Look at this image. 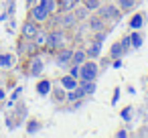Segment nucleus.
<instances>
[{
  "instance_id": "obj_1",
  "label": "nucleus",
  "mask_w": 148,
  "mask_h": 138,
  "mask_svg": "<svg viewBox=\"0 0 148 138\" xmlns=\"http://www.w3.org/2000/svg\"><path fill=\"white\" fill-rule=\"evenodd\" d=\"M63 43H65V37H63L61 31H53V33L47 35V47L49 49H61Z\"/></svg>"
},
{
  "instance_id": "obj_2",
  "label": "nucleus",
  "mask_w": 148,
  "mask_h": 138,
  "mask_svg": "<svg viewBox=\"0 0 148 138\" xmlns=\"http://www.w3.org/2000/svg\"><path fill=\"white\" fill-rule=\"evenodd\" d=\"M79 75L83 81H93L95 75H97V65L95 63H83L81 69H79Z\"/></svg>"
},
{
  "instance_id": "obj_3",
  "label": "nucleus",
  "mask_w": 148,
  "mask_h": 138,
  "mask_svg": "<svg viewBox=\"0 0 148 138\" xmlns=\"http://www.w3.org/2000/svg\"><path fill=\"white\" fill-rule=\"evenodd\" d=\"M37 33H39V27H37L35 21H29V23L23 25V37H25V39H35Z\"/></svg>"
},
{
  "instance_id": "obj_4",
  "label": "nucleus",
  "mask_w": 148,
  "mask_h": 138,
  "mask_svg": "<svg viewBox=\"0 0 148 138\" xmlns=\"http://www.w3.org/2000/svg\"><path fill=\"white\" fill-rule=\"evenodd\" d=\"M31 16H33V21L35 23H43V21H47V16H49V12H47V8L45 6H35L33 10H31Z\"/></svg>"
},
{
  "instance_id": "obj_5",
  "label": "nucleus",
  "mask_w": 148,
  "mask_h": 138,
  "mask_svg": "<svg viewBox=\"0 0 148 138\" xmlns=\"http://www.w3.org/2000/svg\"><path fill=\"white\" fill-rule=\"evenodd\" d=\"M71 57H73V51L71 49H63L57 53V63L59 65H69L71 63Z\"/></svg>"
},
{
  "instance_id": "obj_6",
  "label": "nucleus",
  "mask_w": 148,
  "mask_h": 138,
  "mask_svg": "<svg viewBox=\"0 0 148 138\" xmlns=\"http://www.w3.org/2000/svg\"><path fill=\"white\" fill-rule=\"evenodd\" d=\"M118 16H120L118 8H114V6H103L101 8V19H118Z\"/></svg>"
},
{
  "instance_id": "obj_7",
  "label": "nucleus",
  "mask_w": 148,
  "mask_h": 138,
  "mask_svg": "<svg viewBox=\"0 0 148 138\" xmlns=\"http://www.w3.org/2000/svg\"><path fill=\"white\" fill-rule=\"evenodd\" d=\"M61 83H63V87H67V89H75V87H77V81H75V77H73V75L63 77V79H61Z\"/></svg>"
},
{
  "instance_id": "obj_8",
  "label": "nucleus",
  "mask_w": 148,
  "mask_h": 138,
  "mask_svg": "<svg viewBox=\"0 0 148 138\" xmlns=\"http://www.w3.org/2000/svg\"><path fill=\"white\" fill-rule=\"evenodd\" d=\"M41 6H45V8H47V12H49V14H53V12H55V8H57V2H55V0H41Z\"/></svg>"
},
{
  "instance_id": "obj_9",
  "label": "nucleus",
  "mask_w": 148,
  "mask_h": 138,
  "mask_svg": "<svg viewBox=\"0 0 148 138\" xmlns=\"http://www.w3.org/2000/svg\"><path fill=\"white\" fill-rule=\"evenodd\" d=\"M142 23H144V19H142V14H134V16H132V21H130V27L138 31V29L142 27Z\"/></svg>"
},
{
  "instance_id": "obj_10",
  "label": "nucleus",
  "mask_w": 148,
  "mask_h": 138,
  "mask_svg": "<svg viewBox=\"0 0 148 138\" xmlns=\"http://www.w3.org/2000/svg\"><path fill=\"white\" fill-rule=\"evenodd\" d=\"M31 63H33V65H31V73H33V75H39V73H41V69H43L41 59H33Z\"/></svg>"
},
{
  "instance_id": "obj_11",
  "label": "nucleus",
  "mask_w": 148,
  "mask_h": 138,
  "mask_svg": "<svg viewBox=\"0 0 148 138\" xmlns=\"http://www.w3.org/2000/svg\"><path fill=\"white\" fill-rule=\"evenodd\" d=\"M99 47H101V43H99V41H95V43L89 47L87 55H89V57H97V55H99Z\"/></svg>"
},
{
  "instance_id": "obj_12",
  "label": "nucleus",
  "mask_w": 148,
  "mask_h": 138,
  "mask_svg": "<svg viewBox=\"0 0 148 138\" xmlns=\"http://www.w3.org/2000/svg\"><path fill=\"white\" fill-rule=\"evenodd\" d=\"M124 53V47H122V43H116L114 47H112V57L114 59H120V55Z\"/></svg>"
},
{
  "instance_id": "obj_13",
  "label": "nucleus",
  "mask_w": 148,
  "mask_h": 138,
  "mask_svg": "<svg viewBox=\"0 0 148 138\" xmlns=\"http://www.w3.org/2000/svg\"><path fill=\"white\" fill-rule=\"evenodd\" d=\"M37 89H39V93H43V95H45V93H49V89H51V83H49L47 79H43V81L37 85Z\"/></svg>"
},
{
  "instance_id": "obj_14",
  "label": "nucleus",
  "mask_w": 148,
  "mask_h": 138,
  "mask_svg": "<svg viewBox=\"0 0 148 138\" xmlns=\"http://www.w3.org/2000/svg\"><path fill=\"white\" fill-rule=\"evenodd\" d=\"M83 59H85V53H83V51H77V53H73V57H71L73 65H79V63H83Z\"/></svg>"
},
{
  "instance_id": "obj_15",
  "label": "nucleus",
  "mask_w": 148,
  "mask_h": 138,
  "mask_svg": "<svg viewBox=\"0 0 148 138\" xmlns=\"http://www.w3.org/2000/svg\"><path fill=\"white\" fill-rule=\"evenodd\" d=\"M75 2H77V0H61V10H71L73 6H75Z\"/></svg>"
},
{
  "instance_id": "obj_16",
  "label": "nucleus",
  "mask_w": 148,
  "mask_h": 138,
  "mask_svg": "<svg viewBox=\"0 0 148 138\" xmlns=\"http://www.w3.org/2000/svg\"><path fill=\"white\" fill-rule=\"evenodd\" d=\"M81 89H83L85 93H93V91H95V85H93V81H83V83H81Z\"/></svg>"
},
{
  "instance_id": "obj_17",
  "label": "nucleus",
  "mask_w": 148,
  "mask_h": 138,
  "mask_svg": "<svg viewBox=\"0 0 148 138\" xmlns=\"http://www.w3.org/2000/svg\"><path fill=\"white\" fill-rule=\"evenodd\" d=\"M61 23H63V27H71V25L75 23V16H73V14H65V16L61 19Z\"/></svg>"
},
{
  "instance_id": "obj_18",
  "label": "nucleus",
  "mask_w": 148,
  "mask_h": 138,
  "mask_svg": "<svg viewBox=\"0 0 148 138\" xmlns=\"http://www.w3.org/2000/svg\"><path fill=\"white\" fill-rule=\"evenodd\" d=\"M35 39H37V45H43V43H47V35H45V33H41V29H39V33L35 35Z\"/></svg>"
},
{
  "instance_id": "obj_19",
  "label": "nucleus",
  "mask_w": 148,
  "mask_h": 138,
  "mask_svg": "<svg viewBox=\"0 0 148 138\" xmlns=\"http://www.w3.org/2000/svg\"><path fill=\"white\" fill-rule=\"evenodd\" d=\"M130 43H132V45H134V47H140V45H142V37H140V35H136V33H134V35H132V37H130Z\"/></svg>"
},
{
  "instance_id": "obj_20",
  "label": "nucleus",
  "mask_w": 148,
  "mask_h": 138,
  "mask_svg": "<svg viewBox=\"0 0 148 138\" xmlns=\"http://www.w3.org/2000/svg\"><path fill=\"white\" fill-rule=\"evenodd\" d=\"M134 2H136V0H120V6H122L124 10H128V8L134 6Z\"/></svg>"
},
{
  "instance_id": "obj_21",
  "label": "nucleus",
  "mask_w": 148,
  "mask_h": 138,
  "mask_svg": "<svg viewBox=\"0 0 148 138\" xmlns=\"http://www.w3.org/2000/svg\"><path fill=\"white\" fill-rule=\"evenodd\" d=\"M89 25H91V29H93V31H101V21H99V19H91V23H89Z\"/></svg>"
},
{
  "instance_id": "obj_22",
  "label": "nucleus",
  "mask_w": 148,
  "mask_h": 138,
  "mask_svg": "<svg viewBox=\"0 0 148 138\" xmlns=\"http://www.w3.org/2000/svg\"><path fill=\"white\" fill-rule=\"evenodd\" d=\"M85 6H87L89 10H93V8L99 6V0H85Z\"/></svg>"
},
{
  "instance_id": "obj_23",
  "label": "nucleus",
  "mask_w": 148,
  "mask_h": 138,
  "mask_svg": "<svg viewBox=\"0 0 148 138\" xmlns=\"http://www.w3.org/2000/svg\"><path fill=\"white\" fill-rule=\"evenodd\" d=\"M0 65H10V55H0Z\"/></svg>"
},
{
  "instance_id": "obj_24",
  "label": "nucleus",
  "mask_w": 148,
  "mask_h": 138,
  "mask_svg": "<svg viewBox=\"0 0 148 138\" xmlns=\"http://www.w3.org/2000/svg\"><path fill=\"white\" fill-rule=\"evenodd\" d=\"M130 112H132L130 108H124V110H122V118H124V120H130V116H132Z\"/></svg>"
},
{
  "instance_id": "obj_25",
  "label": "nucleus",
  "mask_w": 148,
  "mask_h": 138,
  "mask_svg": "<svg viewBox=\"0 0 148 138\" xmlns=\"http://www.w3.org/2000/svg\"><path fill=\"white\" fill-rule=\"evenodd\" d=\"M122 47H124V51L130 49V37H124V39H122Z\"/></svg>"
},
{
  "instance_id": "obj_26",
  "label": "nucleus",
  "mask_w": 148,
  "mask_h": 138,
  "mask_svg": "<svg viewBox=\"0 0 148 138\" xmlns=\"http://www.w3.org/2000/svg\"><path fill=\"white\" fill-rule=\"evenodd\" d=\"M37 130H39V124L37 122H31L29 124V132H37Z\"/></svg>"
},
{
  "instance_id": "obj_27",
  "label": "nucleus",
  "mask_w": 148,
  "mask_h": 138,
  "mask_svg": "<svg viewBox=\"0 0 148 138\" xmlns=\"http://www.w3.org/2000/svg\"><path fill=\"white\" fill-rule=\"evenodd\" d=\"M75 16H77V19H83V16H85V10H77Z\"/></svg>"
},
{
  "instance_id": "obj_28",
  "label": "nucleus",
  "mask_w": 148,
  "mask_h": 138,
  "mask_svg": "<svg viewBox=\"0 0 148 138\" xmlns=\"http://www.w3.org/2000/svg\"><path fill=\"white\" fill-rule=\"evenodd\" d=\"M71 75H73V77H75V75H79V67H77V65L71 69Z\"/></svg>"
},
{
  "instance_id": "obj_29",
  "label": "nucleus",
  "mask_w": 148,
  "mask_h": 138,
  "mask_svg": "<svg viewBox=\"0 0 148 138\" xmlns=\"http://www.w3.org/2000/svg\"><path fill=\"white\" fill-rule=\"evenodd\" d=\"M0 100H4V91H0Z\"/></svg>"
},
{
  "instance_id": "obj_30",
  "label": "nucleus",
  "mask_w": 148,
  "mask_h": 138,
  "mask_svg": "<svg viewBox=\"0 0 148 138\" xmlns=\"http://www.w3.org/2000/svg\"><path fill=\"white\" fill-rule=\"evenodd\" d=\"M29 2H33V0H29Z\"/></svg>"
}]
</instances>
